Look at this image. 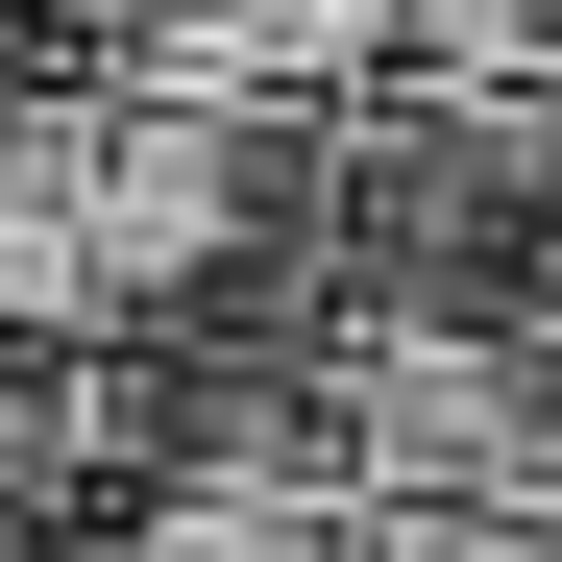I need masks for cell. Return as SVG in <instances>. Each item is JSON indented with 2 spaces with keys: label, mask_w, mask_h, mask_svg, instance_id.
Wrapping results in <instances>:
<instances>
[{
  "label": "cell",
  "mask_w": 562,
  "mask_h": 562,
  "mask_svg": "<svg viewBox=\"0 0 562 562\" xmlns=\"http://www.w3.org/2000/svg\"><path fill=\"white\" fill-rule=\"evenodd\" d=\"M367 490H269V464H123L99 514H74V562H342Z\"/></svg>",
  "instance_id": "cell-1"
},
{
  "label": "cell",
  "mask_w": 562,
  "mask_h": 562,
  "mask_svg": "<svg viewBox=\"0 0 562 562\" xmlns=\"http://www.w3.org/2000/svg\"><path fill=\"white\" fill-rule=\"evenodd\" d=\"M342 562H562V514H490V490H367Z\"/></svg>",
  "instance_id": "cell-2"
},
{
  "label": "cell",
  "mask_w": 562,
  "mask_h": 562,
  "mask_svg": "<svg viewBox=\"0 0 562 562\" xmlns=\"http://www.w3.org/2000/svg\"><path fill=\"white\" fill-rule=\"evenodd\" d=\"M416 74H562V0H416Z\"/></svg>",
  "instance_id": "cell-3"
}]
</instances>
